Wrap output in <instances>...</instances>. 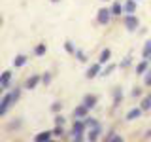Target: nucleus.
Instances as JSON below:
<instances>
[{"label":"nucleus","mask_w":151,"mask_h":142,"mask_svg":"<svg viewBox=\"0 0 151 142\" xmlns=\"http://www.w3.org/2000/svg\"><path fill=\"white\" fill-rule=\"evenodd\" d=\"M19 99H21V87H15L13 91L4 93V97L0 99V117H4L9 112V108L15 104Z\"/></svg>","instance_id":"nucleus-1"},{"label":"nucleus","mask_w":151,"mask_h":142,"mask_svg":"<svg viewBox=\"0 0 151 142\" xmlns=\"http://www.w3.org/2000/svg\"><path fill=\"white\" fill-rule=\"evenodd\" d=\"M85 131H87V125H85V120L83 117H74V123H72V133H70V138L76 140V142H81L85 140L87 136H83L85 135Z\"/></svg>","instance_id":"nucleus-2"},{"label":"nucleus","mask_w":151,"mask_h":142,"mask_svg":"<svg viewBox=\"0 0 151 142\" xmlns=\"http://www.w3.org/2000/svg\"><path fill=\"white\" fill-rule=\"evenodd\" d=\"M123 23H125V27H127L129 32H134L136 28L140 27V19L136 17L134 13H125V15H123Z\"/></svg>","instance_id":"nucleus-3"},{"label":"nucleus","mask_w":151,"mask_h":142,"mask_svg":"<svg viewBox=\"0 0 151 142\" xmlns=\"http://www.w3.org/2000/svg\"><path fill=\"white\" fill-rule=\"evenodd\" d=\"M111 9L110 8H100L96 12V23L98 25H102V27H106V25H110V19H111Z\"/></svg>","instance_id":"nucleus-4"},{"label":"nucleus","mask_w":151,"mask_h":142,"mask_svg":"<svg viewBox=\"0 0 151 142\" xmlns=\"http://www.w3.org/2000/svg\"><path fill=\"white\" fill-rule=\"evenodd\" d=\"M100 72H102V63H93L87 68V72H85V78L93 80V78H96V76H100Z\"/></svg>","instance_id":"nucleus-5"},{"label":"nucleus","mask_w":151,"mask_h":142,"mask_svg":"<svg viewBox=\"0 0 151 142\" xmlns=\"http://www.w3.org/2000/svg\"><path fill=\"white\" fill-rule=\"evenodd\" d=\"M12 76H13L12 70H4V72L0 74V91H6V89L9 87V83H12Z\"/></svg>","instance_id":"nucleus-6"},{"label":"nucleus","mask_w":151,"mask_h":142,"mask_svg":"<svg viewBox=\"0 0 151 142\" xmlns=\"http://www.w3.org/2000/svg\"><path fill=\"white\" fill-rule=\"evenodd\" d=\"M38 83H42V76L40 74H30V78H27V82H25V89L32 91V89L38 87Z\"/></svg>","instance_id":"nucleus-7"},{"label":"nucleus","mask_w":151,"mask_h":142,"mask_svg":"<svg viewBox=\"0 0 151 142\" xmlns=\"http://www.w3.org/2000/svg\"><path fill=\"white\" fill-rule=\"evenodd\" d=\"M111 97H113V110H115V108H119V106H121L123 99H125V93H123V89H121V87H113Z\"/></svg>","instance_id":"nucleus-8"},{"label":"nucleus","mask_w":151,"mask_h":142,"mask_svg":"<svg viewBox=\"0 0 151 142\" xmlns=\"http://www.w3.org/2000/svg\"><path fill=\"white\" fill-rule=\"evenodd\" d=\"M81 102L89 108V110H91V108H94V106L98 104V97H96L94 93H87V95L83 97V101H81Z\"/></svg>","instance_id":"nucleus-9"},{"label":"nucleus","mask_w":151,"mask_h":142,"mask_svg":"<svg viewBox=\"0 0 151 142\" xmlns=\"http://www.w3.org/2000/svg\"><path fill=\"white\" fill-rule=\"evenodd\" d=\"M142 114H144V110H142V106H138V108H130L129 112H127V116H125V120L127 121H134V120H138V117H142Z\"/></svg>","instance_id":"nucleus-10"},{"label":"nucleus","mask_w":151,"mask_h":142,"mask_svg":"<svg viewBox=\"0 0 151 142\" xmlns=\"http://www.w3.org/2000/svg\"><path fill=\"white\" fill-rule=\"evenodd\" d=\"M53 138H55L53 131H42V133H38V135H34V142H49Z\"/></svg>","instance_id":"nucleus-11"},{"label":"nucleus","mask_w":151,"mask_h":142,"mask_svg":"<svg viewBox=\"0 0 151 142\" xmlns=\"http://www.w3.org/2000/svg\"><path fill=\"white\" fill-rule=\"evenodd\" d=\"M100 135H102V125L91 127V129H89V135H87V140L94 142V140H98V138H100Z\"/></svg>","instance_id":"nucleus-12"},{"label":"nucleus","mask_w":151,"mask_h":142,"mask_svg":"<svg viewBox=\"0 0 151 142\" xmlns=\"http://www.w3.org/2000/svg\"><path fill=\"white\" fill-rule=\"evenodd\" d=\"M72 116H74V117H87V116H89V108L81 102V104H78V106L74 108Z\"/></svg>","instance_id":"nucleus-13"},{"label":"nucleus","mask_w":151,"mask_h":142,"mask_svg":"<svg viewBox=\"0 0 151 142\" xmlns=\"http://www.w3.org/2000/svg\"><path fill=\"white\" fill-rule=\"evenodd\" d=\"M111 15L113 17H121V13H125V4H121V0H117V2L111 4Z\"/></svg>","instance_id":"nucleus-14"},{"label":"nucleus","mask_w":151,"mask_h":142,"mask_svg":"<svg viewBox=\"0 0 151 142\" xmlns=\"http://www.w3.org/2000/svg\"><path fill=\"white\" fill-rule=\"evenodd\" d=\"M149 63H151L149 59H142L140 63L136 64V74H138V76H144V74L149 70Z\"/></svg>","instance_id":"nucleus-15"},{"label":"nucleus","mask_w":151,"mask_h":142,"mask_svg":"<svg viewBox=\"0 0 151 142\" xmlns=\"http://www.w3.org/2000/svg\"><path fill=\"white\" fill-rule=\"evenodd\" d=\"M125 138H123L121 135H117L115 131H108L106 135H104V142H123Z\"/></svg>","instance_id":"nucleus-16"},{"label":"nucleus","mask_w":151,"mask_h":142,"mask_svg":"<svg viewBox=\"0 0 151 142\" xmlns=\"http://www.w3.org/2000/svg\"><path fill=\"white\" fill-rule=\"evenodd\" d=\"M110 59H111V49H110V47L102 49V51H100V57H98V63L108 64V63H110Z\"/></svg>","instance_id":"nucleus-17"},{"label":"nucleus","mask_w":151,"mask_h":142,"mask_svg":"<svg viewBox=\"0 0 151 142\" xmlns=\"http://www.w3.org/2000/svg\"><path fill=\"white\" fill-rule=\"evenodd\" d=\"M125 13H136V8H138V0H125Z\"/></svg>","instance_id":"nucleus-18"},{"label":"nucleus","mask_w":151,"mask_h":142,"mask_svg":"<svg viewBox=\"0 0 151 142\" xmlns=\"http://www.w3.org/2000/svg\"><path fill=\"white\" fill-rule=\"evenodd\" d=\"M21 127H23V117H17V120L9 121L6 125V131H19Z\"/></svg>","instance_id":"nucleus-19"},{"label":"nucleus","mask_w":151,"mask_h":142,"mask_svg":"<svg viewBox=\"0 0 151 142\" xmlns=\"http://www.w3.org/2000/svg\"><path fill=\"white\" fill-rule=\"evenodd\" d=\"M28 63V57L27 55H15V59H13V66H15V68H21V66H25Z\"/></svg>","instance_id":"nucleus-20"},{"label":"nucleus","mask_w":151,"mask_h":142,"mask_svg":"<svg viewBox=\"0 0 151 142\" xmlns=\"http://www.w3.org/2000/svg\"><path fill=\"white\" fill-rule=\"evenodd\" d=\"M140 106H142V110H144V112H147V110H151V93H149V95H145V97L142 99Z\"/></svg>","instance_id":"nucleus-21"},{"label":"nucleus","mask_w":151,"mask_h":142,"mask_svg":"<svg viewBox=\"0 0 151 142\" xmlns=\"http://www.w3.org/2000/svg\"><path fill=\"white\" fill-rule=\"evenodd\" d=\"M53 136H55V138H66L64 125H55V129H53Z\"/></svg>","instance_id":"nucleus-22"},{"label":"nucleus","mask_w":151,"mask_h":142,"mask_svg":"<svg viewBox=\"0 0 151 142\" xmlns=\"http://www.w3.org/2000/svg\"><path fill=\"white\" fill-rule=\"evenodd\" d=\"M45 51H47V46H45V44H36V46H34V55H36V57H44Z\"/></svg>","instance_id":"nucleus-23"},{"label":"nucleus","mask_w":151,"mask_h":142,"mask_svg":"<svg viewBox=\"0 0 151 142\" xmlns=\"http://www.w3.org/2000/svg\"><path fill=\"white\" fill-rule=\"evenodd\" d=\"M142 57H144V59H149L151 57V40H147L144 44V47H142Z\"/></svg>","instance_id":"nucleus-24"},{"label":"nucleus","mask_w":151,"mask_h":142,"mask_svg":"<svg viewBox=\"0 0 151 142\" xmlns=\"http://www.w3.org/2000/svg\"><path fill=\"white\" fill-rule=\"evenodd\" d=\"M74 57H76V59L79 61V63H87V61H89V57H87V53H85L83 49H76Z\"/></svg>","instance_id":"nucleus-25"},{"label":"nucleus","mask_w":151,"mask_h":142,"mask_svg":"<svg viewBox=\"0 0 151 142\" xmlns=\"http://www.w3.org/2000/svg\"><path fill=\"white\" fill-rule=\"evenodd\" d=\"M85 120V125H87V129H91V127H96V125H100V121L96 120V117H83Z\"/></svg>","instance_id":"nucleus-26"},{"label":"nucleus","mask_w":151,"mask_h":142,"mask_svg":"<svg viewBox=\"0 0 151 142\" xmlns=\"http://www.w3.org/2000/svg\"><path fill=\"white\" fill-rule=\"evenodd\" d=\"M115 68H117V64H113V63H108V66H106V68H102L100 76H104V78H106V76H110V74H111Z\"/></svg>","instance_id":"nucleus-27"},{"label":"nucleus","mask_w":151,"mask_h":142,"mask_svg":"<svg viewBox=\"0 0 151 142\" xmlns=\"http://www.w3.org/2000/svg\"><path fill=\"white\" fill-rule=\"evenodd\" d=\"M64 51H66L68 55H74V53H76V46H74V42L66 40V42H64Z\"/></svg>","instance_id":"nucleus-28"},{"label":"nucleus","mask_w":151,"mask_h":142,"mask_svg":"<svg viewBox=\"0 0 151 142\" xmlns=\"http://www.w3.org/2000/svg\"><path fill=\"white\" fill-rule=\"evenodd\" d=\"M130 64H132V55H127L125 59L121 61V64H119V66H121V68H129Z\"/></svg>","instance_id":"nucleus-29"},{"label":"nucleus","mask_w":151,"mask_h":142,"mask_svg":"<svg viewBox=\"0 0 151 142\" xmlns=\"http://www.w3.org/2000/svg\"><path fill=\"white\" fill-rule=\"evenodd\" d=\"M51 80H53V74H51V72H44V76H42V83H44V85H49Z\"/></svg>","instance_id":"nucleus-30"},{"label":"nucleus","mask_w":151,"mask_h":142,"mask_svg":"<svg viewBox=\"0 0 151 142\" xmlns=\"http://www.w3.org/2000/svg\"><path fill=\"white\" fill-rule=\"evenodd\" d=\"M63 106H64L63 102H59V101H57V102L51 104V112H53V114H59L60 110H63Z\"/></svg>","instance_id":"nucleus-31"},{"label":"nucleus","mask_w":151,"mask_h":142,"mask_svg":"<svg viewBox=\"0 0 151 142\" xmlns=\"http://www.w3.org/2000/svg\"><path fill=\"white\" fill-rule=\"evenodd\" d=\"M144 85L145 87H151V70H147V72L144 74Z\"/></svg>","instance_id":"nucleus-32"},{"label":"nucleus","mask_w":151,"mask_h":142,"mask_svg":"<svg viewBox=\"0 0 151 142\" xmlns=\"http://www.w3.org/2000/svg\"><path fill=\"white\" fill-rule=\"evenodd\" d=\"M64 123H66V117L60 116V114H57L55 116V125H64Z\"/></svg>","instance_id":"nucleus-33"},{"label":"nucleus","mask_w":151,"mask_h":142,"mask_svg":"<svg viewBox=\"0 0 151 142\" xmlns=\"http://www.w3.org/2000/svg\"><path fill=\"white\" fill-rule=\"evenodd\" d=\"M132 97H134V99H140L142 97V87H134V89H132Z\"/></svg>","instance_id":"nucleus-34"},{"label":"nucleus","mask_w":151,"mask_h":142,"mask_svg":"<svg viewBox=\"0 0 151 142\" xmlns=\"http://www.w3.org/2000/svg\"><path fill=\"white\" fill-rule=\"evenodd\" d=\"M149 138H151V129H147L144 133V140H149Z\"/></svg>","instance_id":"nucleus-35"},{"label":"nucleus","mask_w":151,"mask_h":142,"mask_svg":"<svg viewBox=\"0 0 151 142\" xmlns=\"http://www.w3.org/2000/svg\"><path fill=\"white\" fill-rule=\"evenodd\" d=\"M51 2H53V4H57V2H60V0H51Z\"/></svg>","instance_id":"nucleus-36"},{"label":"nucleus","mask_w":151,"mask_h":142,"mask_svg":"<svg viewBox=\"0 0 151 142\" xmlns=\"http://www.w3.org/2000/svg\"><path fill=\"white\" fill-rule=\"evenodd\" d=\"M102 2H110V0H102Z\"/></svg>","instance_id":"nucleus-37"},{"label":"nucleus","mask_w":151,"mask_h":142,"mask_svg":"<svg viewBox=\"0 0 151 142\" xmlns=\"http://www.w3.org/2000/svg\"><path fill=\"white\" fill-rule=\"evenodd\" d=\"M149 61H151V57H149Z\"/></svg>","instance_id":"nucleus-38"}]
</instances>
